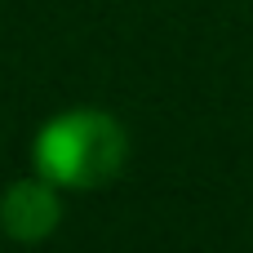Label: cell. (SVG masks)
I'll return each instance as SVG.
<instances>
[{
  "label": "cell",
  "mask_w": 253,
  "mask_h": 253,
  "mask_svg": "<svg viewBox=\"0 0 253 253\" xmlns=\"http://www.w3.org/2000/svg\"><path fill=\"white\" fill-rule=\"evenodd\" d=\"M62 222V196L49 178H18L0 191V231L18 245H40Z\"/></svg>",
  "instance_id": "2"
},
{
  "label": "cell",
  "mask_w": 253,
  "mask_h": 253,
  "mask_svg": "<svg viewBox=\"0 0 253 253\" xmlns=\"http://www.w3.org/2000/svg\"><path fill=\"white\" fill-rule=\"evenodd\" d=\"M31 160L36 173L49 178L58 191H98L120 178L129 160V133L102 107H67L40 125Z\"/></svg>",
  "instance_id": "1"
}]
</instances>
